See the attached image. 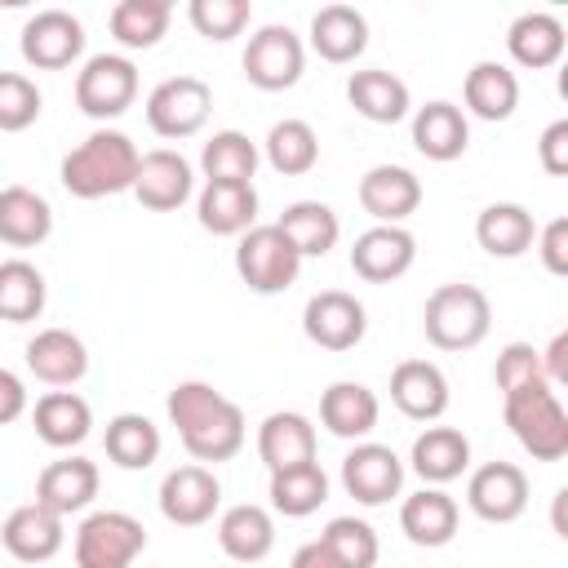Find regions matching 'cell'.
<instances>
[{"mask_svg":"<svg viewBox=\"0 0 568 568\" xmlns=\"http://www.w3.org/2000/svg\"><path fill=\"white\" fill-rule=\"evenodd\" d=\"M182 448L195 462H231L244 448V413L209 382H178L164 399Z\"/></svg>","mask_w":568,"mask_h":568,"instance_id":"1","label":"cell"},{"mask_svg":"<svg viewBox=\"0 0 568 568\" xmlns=\"http://www.w3.org/2000/svg\"><path fill=\"white\" fill-rule=\"evenodd\" d=\"M142 151L133 146L129 133L120 129H93L80 146H71L62 155V186L75 200H102V195H120L133 191Z\"/></svg>","mask_w":568,"mask_h":568,"instance_id":"2","label":"cell"},{"mask_svg":"<svg viewBox=\"0 0 568 568\" xmlns=\"http://www.w3.org/2000/svg\"><path fill=\"white\" fill-rule=\"evenodd\" d=\"M501 417L510 435L519 439V448L532 453L537 462L568 457V413L550 382H532V386L501 395Z\"/></svg>","mask_w":568,"mask_h":568,"instance_id":"3","label":"cell"},{"mask_svg":"<svg viewBox=\"0 0 568 568\" xmlns=\"http://www.w3.org/2000/svg\"><path fill=\"white\" fill-rule=\"evenodd\" d=\"M422 328H426V342L439 346V351H470L488 337L493 328V306H488V293L475 288V284H439L426 306H422Z\"/></svg>","mask_w":568,"mask_h":568,"instance_id":"4","label":"cell"},{"mask_svg":"<svg viewBox=\"0 0 568 568\" xmlns=\"http://www.w3.org/2000/svg\"><path fill=\"white\" fill-rule=\"evenodd\" d=\"M146 550V528L129 510H93L75 528V568H133Z\"/></svg>","mask_w":568,"mask_h":568,"instance_id":"5","label":"cell"},{"mask_svg":"<svg viewBox=\"0 0 568 568\" xmlns=\"http://www.w3.org/2000/svg\"><path fill=\"white\" fill-rule=\"evenodd\" d=\"M235 271H240V280L253 293L271 297V293H284L297 280L302 257L284 240V231L271 222V226H253V231L240 235V244H235Z\"/></svg>","mask_w":568,"mask_h":568,"instance_id":"6","label":"cell"},{"mask_svg":"<svg viewBox=\"0 0 568 568\" xmlns=\"http://www.w3.org/2000/svg\"><path fill=\"white\" fill-rule=\"evenodd\" d=\"M209 111H213V89L200 75H169L146 93V124L169 142L200 133Z\"/></svg>","mask_w":568,"mask_h":568,"instance_id":"7","label":"cell"},{"mask_svg":"<svg viewBox=\"0 0 568 568\" xmlns=\"http://www.w3.org/2000/svg\"><path fill=\"white\" fill-rule=\"evenodd\" d=\"M138 98V67L124 53H93L75 75V106L93 120H115Z\"/></svg>","mask_w":568,"mask_h":568,"instance_id":"8","label":"cell"},{"mask_svg":"<svg viewBox=\"0 0 568 568\" xmlns=\"http://www.w3.org/2000/svg\"><path fill=\"white\" fill-rule=\"evenodd\" d=\"M244 67V80L266 89V93H280V89H293L302 80V67H306V49H302V36L293 27H262L257 36H248V49L240 58Z\"/></svg>","mask_w":568,"mask_h":568,"instance_id":"9","label":"cell"},{"mask_svg":"<svg viewBox=\"0 0 568 568\" xmlns=\"http://www.w3.org/2000/svg\"><path fill=\"white\" fill-rule=\"evenodd\" d=\"M18 49H22V62L27 67H36V71H62V67H71L84 53V27L67 9H40V13H31L22 22Z\"/></svg>","mask_w":568,"mask_h":568,"instance_id":"10","label":"cell"},{"mask_svg":"<svg viewBox=\"0 0 568 568\" xmlns=\"http://www.w3.org/2000/svg\"><path fill=\"white\" fill-rule=\"evenodd\" d=\"M364 328H368V315H364V302L346 288H324L306 302L302 311V333L324 346V351H351L364 342Z\"/></svg>","mask_w":568,"mask_h":568,"instance_id":"11","label":"cell"},{"mask_svg":"<svg viewBox=\"0 0 568 568\" xmlns=\"http://www.w3.org/2000/svg\"><path fill=\"white\" fill-rule=\"evenodd\" d=\"M342 488L359 501V506H386L390 497H399L404 488V462L395 457L390 444H355L342 457Z\"/></svg>","mask_w":568,"mask_h":568,"instance_id":"12","label":"cell"},{"mask_svg":"<svg viewBox=\"0 0 568 568\" xmlns=\"http://www.w3.org/2000/svg\"><path fill=\"white\" fill-rule=\"evenodd\" d=\"M466 506L484 524H515L528 510V475L515 462H484L479 470H470Z\"/></svg>","mask_w":568,"mask_h":568,"instance_id":"13","label":"cell"},{"mask_svg":"<svg viewBox=\"0 0 568 568\" xmlns=\"http://www.w3.org/2000/svg\"><path fill=\"white\" fill-rule=\"evenodd\" d=\"M222 506V484L209 466L191 462V466H178L160 479V515L178 528H200L213 519V510Z\"/></svg>","mask_w":568,"mask_h":568,"instance_id":"14","label":"cell"},{"mask_svg":"<svg viewBox=\"0 0 568 568\" xmlns=\"http://www.w3.org/2000/svg\"><path fill=\"white\" fill-rule=\"evenodd\" d=\"M195 191V173H191V160L169 151V146H155L142 155L138 164V178H133V195L142 209L151 213H173L191 200Z\"/></svg>","mask_w":568,"mask_h":568,"instance_id":"15","label":"cell"},{"mask_svg":"<svg viewBox=\"0 0 568 568\" xmlns=\"http://www.w3.org/2000/svg\"><path fill=\"white\" fill-rule=\"evenodd\" d=\"M359 204L368 217H377V226H399L404 217L417 213L422 204V182L413 169L404 164H373L359 178Z\"/></svg>","mask_w":568,"mask_h":568,"instance_id":"16","label":"cell"},{"mask_svg":"<svg viewBox=\"0 0 568 568\" xmlns=\"http://www.w3.org/2000/svg\"><path fill=\"white\" fill-rule=\"evenodd\" d=\"M417 257V240L404 226H368L351 244V271L368 284H390L399 280Z\"/></svg>","mask_w":568,"mask_h":568,"instance_id":"17","label":"cell"},{"mask_svg":"<svg viewBox=\"0 0 568 568\" xmlns=\"http://www.w3.org/2000/svg\"><path fill=\"white\" fill-rule=\"evenodd\" d=\"M67 541L62 515L27 501L18 510H9V519L0 524V546L18 559V564H49Z\"/></svg>","mask_w":568,"mask_h":568,"instance_id":"18","label":"cell"},{"mask_svg":"<svg viewBox=\"0 0 568 568\" xmlns=\"http://www.w3.org/2000/svg\"><path fill=\"white\" fill-rule=\"evenodd\" d=\"M390 404L413 422H435L448 408V377L430 359H404L390 373Z\"/></svg>","mask_w":568,"mask_h":568,"instance_id":"19","label":"cell"},{"mask_svg":"<svg viewBox=\"0 0 568 568\" xmlns=\"http://www.w3.org/2000/svg\"><path fill=\"white\" fill-rule=\"evenodd\" d=\"M98 484H102V475H98V466L89 457H58L36 479V506H44V510L67 519V515L84 510L98 497Z\"/></svg>","mask_w":568,"mask_h":568,"instance_id":"20","label":"cell"},{"mask_svg":"<svg viewBox=\"0 0 568 568\" xmlns=\"http://www.w3.org/2000/svg\"><path fill=\"white\" fill-rule=\"evenodd\" d=\"M195 217L209 235H244L257 226V191L253 182H204L195 200Z\"/></svg>","mask_w":568,"mask_h":568,"instance_id":"21","label":"cell"},{"mask_svg":"<svg viewBox=\"0 0 568 568\" xmlns=\"http://www.w3.org/2000/svg\"><path fill=\"white\" fill-rule=\"evenodd\" d=\"M27 368L44 386H75L89 373V351L71 328H40L27 342Z\"/></svg>","mask_w":568,"mask_h":568,"instance_id":"22","label":"cell"},{"mask_svg":"<svg viewBox=\"0 0 568 568\" xmlns=\"http://www.w3.org/2000/svg\"><path fill=\"white\" fill-rule=\"evenodd\" d=\"M217 546L226 559L235 564H262L275 546V519L266 506H253V501H240L231 510H222L217 519Z\"/></svg>","mask_w":568,"mask_h":568,"instance_id":"23","label":"cell"},{"mask_svg":"<svg viewBox=\"0 0 568 568\" xmlns=\"http://www.w3.org/2000/svg\"><path fill=\"white\" fill-rule=\"evenodd\" d=\"M413 146H417L426 160H435V164L457 160V155L470 146L466 111L453 106V102H444V98L417 106V115H413Z\"/></svg>","mask_w":568,"mask_h":568,"instance_id":"24","label":"cell"},{"mask_svg":"<svg viewBox=\"0 0 568 568\" xmlns=\"http://www.w3.org/2000/svg\"><path fill=\"white\" fill-rule=\"evenodd\" d=\"M457 519H462V510H457V501L444 488H422V493L404 497V506H399L404 537L413 546H426V550L448 546L457 537Z\"/></svg>","mask_w":568,"mask_h":568,"instance_id":"25","label":"cell"},{"mask_svg":"<svg viewBox=\"0 0 568 568\" xmlns=\"http://www.w3.org/2000/svg\"><path fill=\"white\" fill-rule=\"evenodd\" d=\"M377 413H382V404H377V395L364 382H333L320 395V422L337 439H364V435H373Z\"/></svg>","mask_w":568,"mask_h":568,"instance_id":"26","label":"cell"},{"mask_svg":"<svg viewBox=\"0 0 568 568\" xmlns=\"http://www.w3.org/2000/svg\"><path fill=\"white\" fill-rule=\"evenodd\" d=\"M31 422H36V435L49 444V448H75L89 439L93 430V408L84 395L75 390H49L36 399L31 408Z\"/></svg>","mask_w":568,"mask_h":568,"instance_id":"27","label":"cell"},{"mask_svg":"<svg viewBox=\"0 0 568 568\" xmlns=\"http://www.w3.org/2000/svg\"><path fill=\"white\" fill-rule=\"evenodd\" d=\"M257 457H262V466L271 475L288 470V466H302V462H315V426H311V417L271 413L257 426Z\"/></svg>","mask_w":568,"mask_h":568,"instance_id":"28","label":"cell"},{"mask_svg":"<svg viewBox=\"0 0 568 568\" xmlns=\"http://www.w3.org/2000/svg\"><path fill=\"white\" fill-rule=\"evenodd\" d=\"M413 470L439 488V484H453L462 479V470L470 466V439L457 430V426H426L417 439H413V453H408Z\"/></svg>","mask_w":568,"mask_h":568,"instance_id":"29","label":"cell"},{"mask_svg":"<svg viewBox=\"0 0 568 568\" xmlns=\"http://www.w3.org/2000/svg\"><path fill=\"white\" fill-rule=\"evenodd\" d=\"M311 49L324 62H355L368 49V18L355 4H324L311 18Z\"/></svg>","mask_w":568,"mask_h":568,"instance_id":"30","label":"cell"},{"mask_svg":"<svg viewBox=\"0 0 568 568\" xmlns=\"http://www.w3.org/2000/svg\"><path fill=\"white\" fill-rule=\"evenodd\" d=\"M564 44H568L564 22H559L555 13H541V9L519 13V18L510 22V31H506V49H510V58H515L519 67H528V71H546V67H555V62L564 58Z\"/></svg>","mask_w":568,"mask_h":568,"instance_id":"31","label":"cell"},{"mask_svg":"<svg viewBox=\"0 0 568 568\" xmlns=\"http://www.w3.org/2000/svg\"><path fill=\"white\" fill-rule=\"evenodd\" d=\"M346 98H351V106H355L364 120H373V124H399V120L408 115V106H413V102H408V84H404L399 75L382 71V67L351 71Z\"/></svg>","mask_w":568,"mask_h":568,"instance_id":"32","label":"cell"},{"mask_svg":"<svg viewBox=\"0 0 568 568\" xmlns=\"http://www.w3.org/2000/svg\"><path fill=\"white\" fill-rule=\"evenodd\" d=\"M53 231V209L31 186H4L0 191V240L9 248H36Z\"/></svg>","mask_w":568,"mask_h":568,"instance_id":"33","label":"cell"},{"mask_svg":"<svg viewBox=\"0 0 568 568\" xmlns=\"http://www.w3.org/2000/svg\"><path fill=\"white\" fill-rule=\"evenodd\" d=\"M466 111L479 120H510L519 106V75L506 62H475L462 84Z\"/></svg>","mask_w":568,"mask_h":568,"instance_id":"34","label":"cell"},{"mask_svg":"<svg viewBox=\"0 0 568 568\" xmlns=\"http://www.w3.org/2000/svg\"><path fill=\"white\" fill-rule=\"evenodd\" d=\"M475 240L488 257H519L537 240V222L524 204H488L475 217Z\"/></svg>","mask_w":568,"mask_h":568,"instance_id":"35","label":"cell"},{"mask_svg":"<svg viewBox=\"0 0 568 568\" xmlns=\"http://www.w3.org/2000/svg\"><path fill=\"white\" fill-rule=\"evenodd\" d=\"M275 226H280L284 240L297 248V257H324V253L337 244V235H342L337 213H333L328 204H320V200H293V204L280 213Z\"/></svg>","mask_w":568,"mask_h":568,"instance_id":"36","label":"cell"},{"mask_svg":"<svg viewBox=\"0 0 568 568\" xmlns=\"http://www.w3.org/2000/svg\"><path fill=\"white\" fill-rule=\"evenodd\" d=\"M266 497H271V506H275L280 515L306 519V515H315V510L328 501V475H324L320 462H302V466L275 470Z\"/></svg>","mask_w":568,"mask_h":568,"instance_id":"37","label":"cell"},{"mask_svg":"<svg viewBox=\"0 0 568 568\" xmlns=\"http://www.w3.org/2000/svg\"><path fill=\"white\" fill-rule=\"evenodd\" d=\"M102 444H106V457L120 470H146L160 457V426L142 413H115L106 422Z\"/></svg>","mask_w":568,"mask_h":568,"instance_id":"38","label":"cell"},{"mask_svg":"<svg viewBox=\"0 0 568 568\" xmlns=\"http://www.w3.org/2000/svg\"><path fill=\"white\" fill-rule=\"evenodd\" d=\"M44 297H49L44 275H40L27 257L0 262V320H9V324H31V320H40Z\"/></svg>","mask_w":568,"mask_h":568,"instance_id":"39","label":"cell"},{"mask_svg":"<svg viewBox=\"0 0 568 568\" xmlns=\"http://www.w3.org/2000/svg\"><path fill=\"white\" fill-rule=\"evenodd\" d=\"M169 18H173V4L169 0H120L106 13V27H111V36L124 49H151V44L164 40Z\"/></svg>","mask_w":568,"mask_h":568,"instance_id":"40","label":"cell"},{"mask_svg":"<svg viewBox=\"0 0 568 568\" xmlns=\"http://www.w3.org/2000/svg\"><path fill=\"white\" fill-rule=\"evenodd\" d=\"M262 146H266V164L275 173H284V178H302L320 160V138H315V129L306 120H280V124H271V133H266Z\"/></svg>","mask_w":568,"mask_h":568,"instance_id":"41","label":"cell"},{"mask_svg":"<svg viewBox=\"0 0 568 568\" xmlns=\"http://www.w3.org/2000/svg\"><path fill=\"white\" fill-rule=\"evenodd\" d=\"M257 160H262L257 146H253L248 133H240V129L213 133V138L204 142V151H200V169H204L209 182H253Z\"/></svg>","mask_w":568,"mask_h":568,"instance_id":"42","label":"cell"},{"mask_svg":"<svg viewBox=\"0 0 568 568\" xmlns=\"http://www.w3.org/2000/svg\"><path fill=\"white\" fill-rule=\"evenodd\" d=\"M320 541L333 550V559H337L342 568H373L377 555H382L373 524H364V519H355V515H337V519H328L324 532H320Z\"/></svg>","mask_w":568,"mask_h":568,"instance_id":"43","label":"cell"},{"mask_svg":"<svg viewBox=\"0 0 568 568\" xmlns=\"http://www.w3.org/2000/svg\"><path fill=\"white\" fill-rule=\"evenodd\" d=\"M186 18H191V27L204 36V40H235L244 27H248V18H253V4L248 0H191L186 4Z\"/></svg>","mask_w":568,"mask_h":568,"instance_id":"44","label":"cell"},{"mask_svg":"<svg viewBox=\"0 0 568 568\" xmlns=\"http://www.w3.org/2000/svg\"><path fill=\"white\" fill-rule=\"evenodd\" d=\"M40 120V89L22 71H0V133H22Z\"/></svg>","mask_w":568,"mask_h":568,"instance_id":"45","label":"cell"},{"mask_svg":"<svg viewBox=\"0 0 568 568\" xmlns=\"http://www.w3.org/2000/svg\"><path fill=\"white\" fill-rule=\"evenodd\" d=\"M493 382H497L501 395H510V390H519V386H532V382H546V377H541V351L528 346V342L501 346V355H497V364H493Z\"/></svg>","mask_w":568,"mask_h":568,"instance_id":"46","label":"cell"},{"mask_svg":"<svg viewBox=\"0 0 568 568\" xmlns=\"http://www.w3.org/2000/svg\"><path fill=\"white\" fill-rule=\"evenodd\" d=\"M537 253L550 275H568V217H550L537 231Z\"/></svg>","mask_w":568,"mask_h":568,"instance_id":"47","label":"cell"},{"mask_svg":"<svg viewBox=\"0 0 568 568\" xmlns=\"http://www.w3.org/2000/svg\"><path fill=\"white\" fill-rule=\"evenodd\" d=\"M537 155H541V169L550 178H564L568 173V120H555L546 124L541 142H537Z\"/></svg>","mask_w":568,"mask_h":568,"instance_id":"48","label":"cell"},{"mask_svg":"<svg viewBox=\"0 0 568 568\" xmlns=\"http://www.w3.org/2000/svg\"><path fill=\"white\" fill-rule=\"evenodd\" d=\"M22 413H27V386H22V377H18V373L0 368V426L18 422Z\"/></svg>","mask_w":568,"mask_h":568,"instance_id":"49","label":"cell"},{"mask_svg":"<svg viewBox=\"0 0 568 568\" xmlns=\"http://www.w3.org/2000/svg\"><path fill=\"white\" fill-rule=\"evenodd\" d=\"M541 377L550 386H564L568 382V333H555L550 346L541 351Z\"/></svg>","mask_w":568,"mask_h":568,"instance_id":"50","label":"cell"},{"mask_svg":"<svg viewBox=\"0 0 568 568\" xmlns=\"http://www.w3.org/2000/svg\"><path fill=\"white\" fill-rule=\"evenodd\" d=\"M288 568H342V564H337V559H333V550L315 537V541H306V546H297V550H293Z\"/></svg>","mask_w":568,"mask_h":568,"instance_id":"51","label":"cell"}]
</instances>
